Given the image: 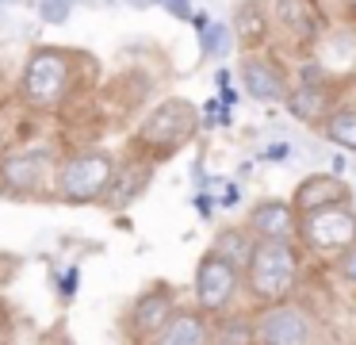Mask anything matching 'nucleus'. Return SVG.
I'll return each instance as SVG.
<instances>
[{"mask_svg": "<svg viewBox=\"0 0 356 345\" xmlns=\"http://www.w3.org/2000/svg\"><path fill=\"white\" fill-rule=\"evenodd\" d=\"M307 253L299 242H253L245 265H241V296L253 303V311L299 296Z\"/></svg>", "mask_w": 356, "mask_h": 345, "instance_id": "f257e3e1", "label": "nucleus"}, {"mask_svg": "<svg viewBox=\"0 0 356 345\" xmlns=\"http://www.w3.org/2000/svg\"><path fill=\"white\" fill-rule=\"evenodd\" d=\"M131 4H134V8H146V4H149V0H131Z\"/></svg>", "mask_w": 356, "mask_h": 345, "instance_id": "393cba45", "label": "nucleus"}, {"mask_svg": "<svg viewBox=\"0 0 356 345\" xmlns=\"http://www.w3.org/2000/svg\"><path fill=\"white\" fill-rule=\"evenodd\" d=\"M230 43H234L230 27H222V23H207L203 27V50H207V58H222L230 50Z\"/></svg>", "mask_w": 356, "mask_h": 345, "instance_id": "412c9836", "label": "nucleus"}, {"mask_svg": "<svg viewBox=\"0 0 356 345\" xmlns=\"http://www.w3.org/2000/svg\"><path fill=\"white\" fill-rule=\"evenodd\" d=\"M119 161L108 150H81L54 169V199L70 207L104 204Z\"/></svg>", "mask_w": 356, "mask_h": 345, "instance_id": "39448f33", "label": "nucleus"}, {"mask_svg": "<svg viewBox=\"0 0 356 345\" xmlns=\"http://www.w3.org/2000/svg\"><path fill=\"white\" fill-rule=\"evenodd\" d=\"M241 227L253 242H299V215L291 199L280 196H261L257 204H249Z\"/></svg>", "mask_w": 356, "mask_h": 345, "instance_id": "f8f14e48", "label": "nucleus"}, {"mask_svg": "<svg viewBox=\"0 0 356 345\" xmlns=\"http://www.w3.org/2000/svg\"><path fill=\"white\" fill-rule=\"evenodd\" d=\"M70 8H73V0H39V15L47 23H65L70 20Z\"/></svg>", "mask_w": 356, "mask_h": 345, "instance_id": "4be33fe9", "label": "nucleus"}, {"mask_svg": "<svg viewBox=\"0 0 356 345\" xmlns=\"http://www.w3.org/2000/svg\"><path fill=\"white\" fill-rule=\"evenodd\" d=\"M249 345H330V334L322 314L295 296L249 314Z\"/></svg>", "mask_w": 356, "mask_h": 345, "instance_id": "7ed1b4c3", "label": "nucleus"}, {"mask_svg": "<svg viewBox=\"0 0 356 345\" xmlns=\"http://www.w3.org/2000/svg\"><path fill=\"white\" fill-rule=\"evenodd\" d=\"M177 307H180V299H177V288H172L169 280H157V284H149L146 291H138V296L131 299V307H127V314H123L127 345H149L161 334L165 322L172 319Z\"/></svg>", "mask_w": 356, "mask_h": 345, "instance_id": "1a4fd4ad", "label": "nucleus"}, {"mask_svg": "<svg viewBox=\"0 0 356 345\" xmlns=\"http://www.w3.org/2000/svg\"><path fill=\"white\" fill-rule=\"evenodd\" d=\"M54 161L47 150H24L0 158V196L12 199H54Z\"/></svg>", "mask_w": 356, "mask_h": 345, "instance_id": "6e6552de", "label": "nucleus"}, {"mask_svg": "<svg viewBox=\"0 0 356 345\" xmlns=\"http://www.w3.org/2000/svg\"><path fill=\"white\" fill-rule=\"evenodd\" d=\"M284 107H287V115L291 119H299V123H307V127H322V119L333 112V89L325 81H295L291 84V92H287V100H284Z\"/></svg>", "mask_w": 356, "mask_h": 345, "instance_id": "2eb2a0df", "label": "nucleus"}, {"mask_svg": "<svg viewBox=\"0 0 356 345\" xmlns=\"http://www.w3.org/2000/svg\"><path fill=\"white\" fill-rule=\"evenodd\" d=\"M73 291H77V268H70V276L62 280V299H65V303L73 299Z\"/></svg>", "mask_w": 356, "mask_h": 345, "instance_id": "5701e85b", "label": "nucleus"}, {"mask_svg": "<svg viewBox=\"0 0 356 345\" xmlns=\"http://www.w3.org/2000/svg\"><path fill=\"white\" fill-rule=\"evenodd\" d=\"M345 204H356V192L337 173H307L291 192L295 215H314V211H325V207H345Z\"/></svg>", "mask_w": 356, "mask_h": 345, "instance_id": "ddd939ff", "label": "nucleus"}, {"mask_svg": "<svg viewBox=\"0 0 356 345\" xmlns=\"http://www.w3.org/2000/svg\"><path fill=\"white\" fill-rule=\"evenodd\" d=\"M192 296L203 314L211 319H226L234 311V303L241 299V265H234L230 257H222L218 250H203V257L195 261L192 276Z\"/></svg>", "mask_w": 356, "mask_h": 345, "instance_id": "423d86ee", "label": "nucleus"}, {"mask_svg": "<svg viewBox=\"0 0 356 345\" xmlns=\"http://www.w3.org/2000/svg\"><path fill=\"white\" fill-rule=\"evenodd\" d=\"M211 250H218L222 257H230L234 265H245L249 250H253V238L245 234V227H226V230H218V238L211 242Z\"/></svg>", "mask_w": 356, "mask_h": 345, "instance_id": "6ab92c4d", "label": "nucleus"}, {"mask_svg": "<svg viewBox=\"0 0 356 345\" xmlns=\"http://www.w3.org/2000/svg\"><path fill=\"white\" fill-rule=\"evenodd\" d=\"M318 135H322L325 142L341 146V150H356V104H337L322 119Z\"/></svg>", "mask_w": 356, "mask_h": 345, "instance_id": "a211bd4d", "label": "nucleus"}, {"mask_svg": "<svg viewBox=\"0 0 356 345\" xmlns=\"http://www.w3.org/2000/svg\"><path fill=\"white\" fill-rule=\"evenodd\" d=\"M299 250L318 261H337L341 253L356 250V204L299 215Z\"/></svg>", "mask_w": 356, "mask_h": 345, "instance_id": "0eeeda50", "label": "nucleus"}, {"mask_svg": "<svg viewBox=\"0 0 356 345\" xmlns=\"http://www.w3.org/2000/svg\"><path fill=\"white\" fill-rule=\"evenodd\" d=\"M330 268H333V280H337L341 288L348 291V299L356 303V250H348V253H341L337 261H330Z\"/></svg>", "mask_w": 356, "mask_h": 345, "instance_id": "aec40b11", "label": "nucleus"}, {"mask_svg": "<svg viewBox=\"0 0 356 345\" xmlns=\"http://www.w3.org/2000/svg\"><path fill=\"white\" fill-rule=\"evenodd\" d=\"M264 8H268V23H272L276 35H284L287 43H295L299 50L318 46L325 20L314 8V0H264Z\"/></svg>", "mask_w": 356, "mask_h": 345, "instance_id": "9b49d317", "label": "nucleus"}, {"mask_svg": "<svg viewBox=\"0 0 356 345\" xmlns=\"http://www.w3.org/2000/svg\"><path fill=\"white\" fill-rule=\"evenodd\" d=\"M73 89V54L62 46H39L19 73V100L31 112H54Z\"/></svg>", "mask_w": 356, "mask_h": 345, "instance_id": "20e7f679", "label": "nucleus"}, {"mask_svg": "<svg viewBox=\"0 0 356 345\" xmlns=\"http://www.w3.org/2000/svg\"><path fill=\"white\" fill-rule=\"evenodd\" d=\"M215 345H226V342H215Z\"/></svg>", "mask_w": 356, "mask_h": 345, "instance_id": "a878e982", "label": "nucleus"}, {"mask_svg": "<svg viewBox=\"0 0 356 345\" xmlns=\"http://www.w3.org/2000/svg\"><path fill=\"white\" fill-rule=\"evenodd\" d=\"M200 127H203L200 107L184 96H169L154 112H146V119L138 123V130H134V153L154 161V165L157 161H169L172 153H180L200 135Z\"/></svg>", "mask_w": 356, "mask_h": 345, "instance_id": "f03ea898", "label": "nucleus"}, {"mask_svg": "<svg viewBox=\"0 0 356 345\" xmlns=\"http://www.w3.org/2000/svg\"><path fill=\"white\" fill-rule=\"evenodd\" d=\"M238 81L249 100L257 104H284L291 92V69L276 58L272 50H253L238 58Z\"/></svg>", "mask_w": 356, "mask_h": 345, "instance_id": "9d476101", "label": "nucleus"}, {"mask_svg": "<svg viewBox=\"0 0 356 345\" xmlns=\"http://www.w3.org/2000/svg\"><path fill=\"white\" fill-rule=\"evenodd\" d=\"M230 35H234V43H238L245 54L264 50V46H268L272 23H268V8H264V0H241V4L234 8Z\"/></svg>", "mask_w": 356, "mask_h": 345, "instance_id": "dca6fc26", "label": "nucleus"}, {"mask_svg": "<svg viewBox=\"0 0 356 345\" xmlns=\"http://www.w3.org/2000/svg\"><path fill=\"white\" fill-rule=\"evenodd\" d=\"M149 176H154V161H146V158H131L123 165H115V176H111L108 196H104V207H131L149 188Z\"/></svg>", "mask_w": 356, "mask_h": 345, "instance_id": "f3484780", "label": "nucleus"}, {"mask_svg": "<svg viewBox=\"0 0 356 345\" xmlns=\"http://www.w3.org/2000/svg\"><path fill=\"white\" fill-rule=\"evenodd\" d=\"M345 20L356 23V0H345Z\"/></svg>", "mask_w": 356, "mask_h": 345, "instance_id": "b1692460", "label": "nucleus"}, {"mask_svg": "<svg viewBox=\"0 0 356 345\" xmlns=\"http://www.w3.org/2000/svg\"><path fill=\"white\" fill-rule=\"evenodd\" d=\"M149 345H215V319L203 314L200 307L180 303Z\"/></svg>", "mask_w": 356, "mask_h": 345, "instance_id": "4468645a", "label": "nucleus"}]
</instances>
